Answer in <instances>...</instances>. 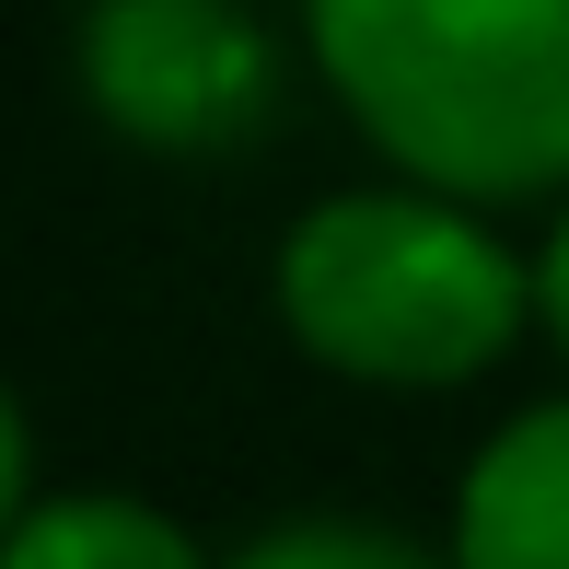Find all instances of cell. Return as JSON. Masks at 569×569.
<instances>
[{"mask_svg":"<svg viewBox=\"0 0 569 569\" xmlns=\"http://www.w3.org/2000/svg\"><path fill=\"white\" fill-rule=\"evenodd\" d=\"M93 106L151 151H221L268 117V36L244 0H93Z\"/></svg>","mask_w":569,"mask_h":569,"instance_id":"3","label":"cell"},{"mask_svg":"<svg viewBox=\"0 0 569 569\" xmlns=\"http://www.w3.org/2000/svg\"><path fill=\"white\" fill-rule=\"evenodd\" d=\"M535 315L558 326V349H569V210H558V244L535 256Z\"/></svg>","mask_w":569,"mask_h":569,"instance_id":"7","label":"cell"},{"mask_svg":"<svg viewBox=\"0 0 569 569\" xmlns=\"http://www.w3.org/2000/svg\"><path fill=\"white\" fill-rule=\"evenodd\" d=\"M279 315L360 383H465L535 315V279L453 198H326L279 244Z\"/></svg>","mask_w":569,"mask_h":569,"instance_id":"2","label":"cell"},{"mask_svg":"<svg viewBox=\"0 0 569 569\" xmlns=\"http://www.w3.org/2000/svg\"><path fill=\"white\" fill-rule=\"evenodd\" d=\"M326 82L453 198L569 187V0H302Z\"/></svg>","mask_w":569,"mask_h":569,"instance_id":"1","label":"cell"},{"mask_svg":"<svg viewBox=\"0 0 569 569\" xmlns=\"http://www.w3.org/2000/svg\"><path fill=\"white\" fill-rule=\"evenodd\" d=\"M0 569H198V547H187V523H163L151 500L82 488V500H23Z\"/></svg>","mask_w":569,"mask_h":569,"instance_id":"5","label":"cell"},{"mask_svg":"<svg viewBox=\"0 0 569 569\" xmlns=\"http://www.w3.org/2000/svg\"><path fill=\"white\" fill-rule=\"evenodd\" d=\"M453 569H569V396L523 407L453 500Z\"/></svg>","mask_w":569,"mask_h":569,"instance_id":"4","label":"cell"},{"mask_svg":"<svg viewBox=\"0 0 569 569\" xmlns=\"http://www.w3.org/2000/svg\"><path fill=\"white\" fill-rule=\"evenodd\" d=\"M232 569H430V558L372 523H291V535H256Z\"/></svg>","mask_w":569,"mask_h":569,"instance_id":"6","label":"cell"}]
</instances>
